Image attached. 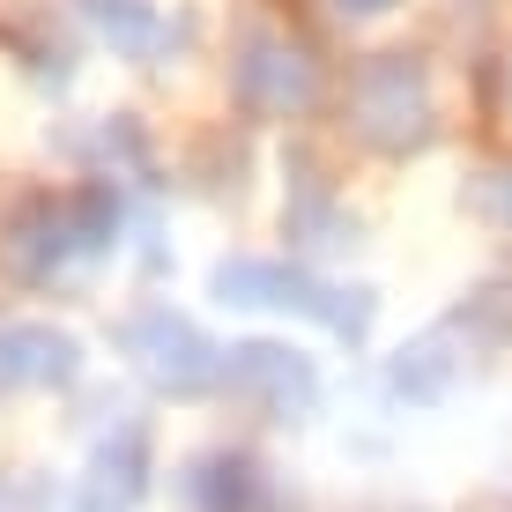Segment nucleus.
I'll return each mask as SVG.
<instances>
[{"instance_id": "f257e3e1", "label": "nucleus", "mask_w": 512, "mask_h": 512, "mask_svg": "<svg viewBox=\"0 0 512 512\" xmlns=\"http://www.w3.org/2000/svg\"><path fill=\"white\" fill-rule=\"evenodd\" d=\"M208 297L231 312H305V320H327L342 342H364V320H372V290H327L320 275H297L282 260H223Z\"/></svg>"}, {"instance_id": "f03ea898", "label": "nucleus", "mask_w": 512, "mask_h": 512, "mask_svg": "<svg viewBox=\"0 0 512 512\" xmlns=\"http://www.w3.org/2000/svg\"><path fill=\"white\" fill-rule=\"evenodd\" d=\"M127 357L141 364V379H149L156 394H171V401H193L208 379L223 372L216 342H208L186 312H171V305H149V312L127 320Z\"/></svg>"}, {"instance_id": "7ed1b4c3", "label": "nucleus", "mask_w": 512, "mask_h": 512, "mask_svg": "<svg viewBox=\"0 0 512 512\" xmlns=\"http://www.w3.org/2000/svg\"><path fill=\"white\" fill-rule=\"evenodd\" d=\"M357 134L379 149H416L431 134V97H423L416 60H364L357 75Z\"/></svg>"}, {"instance_id": "20e7f679", "label": "nucleus", "mask_w": 512, "mask_h": 512, "mask_svg": "<svg viewBox=\"0 0 512 512\" xmlns=\"http://www.w3.org/2000/svg\"><path fill=\"white\" fill-rule=\"evenodd\" d=\"M238 97L253 104V112L290 119V112H305V104L320 97V67H312L290 38H253L238 52Z\"/></svg>"}, {"instance_id": "39448f33", "label": "nucleus", "mask_w": 512, "mask_h": 512, "mask_svg": "<svg viewBox=\"0 0 512 512\" xmlns=\"http://www.w3.org/2000/svg\"><path fill=\"white\" fill-rule=\"evenodd\" d=\"M141 490H149V438L141 431H104L82 461V483H75V512H134Z\"/></svg>"}, {"instance_id": "423d86ee", "label": "nucleus", "mask_w": 512, "mask_h": 512, "mask_svg": "<svg viewBox=\"0 0 512 512\" xmlns=\"http://www.w3.org/2000/svg\"><path fill=\"white\" fill-rule=\"evenodd\" d=\"M75 372H82V349L67 342L60 327H38V320L0 327V386H8V394H30V386H67Z\"/></svg>"}, {"instance_id": "0eeeda50", "label": "nucleus", "mask_w": 512, "mask_h": 512, "mask_svg": "<svg viewBox=\"0 0 512 512\" xmlns=\"http://www.w3.org/2000/svg\"><path fill=\"white\" fill-rule=\"evenodd\" d=\"M238 386H253V394H268L275 416H305V401L320 394V379H312V364L297 357L290 342H245L231 364H223Z\"/></svg>"}, {"instance_id": "6e6552de", "label": "nucleus", "mask_w": 512, "mask_h": 512, "mask_svg": "<svg viewBox=\"0 0 512 512\" xmlns=\"http://www.w3.org/2000/svg\"><path fill=\"white\" fill-rule=\"evenodd\" d=\"M193 505L201 512H260V475L245 453H208L193 461Z\"/></svg>"}, {"instance_id": "1a4fd4ad", "label": "nucleus", "mask_w": 512, "mask_h": 512, "mask_svg": "<svg viewBox=\"0 0 512 512\" xmlns=\"http://www.w3.org/2000/svg\"><path fill=\"white\" fill-rule=\"evenodd\" d=\"M394 386H401L409 401H438V394L453 386V357H446V342L431 334V342L401 349V357H394Z\"/></svg>"}, {"instance_id": "9d476101", "label": "nucleus", "mask_w": 512, "mask_h": 512, "mask_svg": "<svg viewBox=\"0 0 512 512\" xmlns=\"http://www.w3.org/2000/svg\"><path fill=\"white\" fill-rule=\"evenodd\" d=\"M97 23H104V30H119V38H112L119 52H141V45H149V30H156V23H149V8H119V0H97Z\"/></svg>"}, {"instance_id": "9b49d317", "label": "nucleus", "mask_w": 512, "mask_h": 512, "mask_svg": "<svg viewBox=\"0 0 512 512\" xmlns=\"http://www.w3.org/2000/svg\"><path fill=\"white\" fill-rule=\"evenodd\" d=\"M475 201H483L498 223H512V164H505V171H490V179L475 186Z\"/></svg>"}, {"instance_id": "f8f14e48", "label": "nucleus", "mask_w": 512, "mask_h": 512, "mask_svg": "<svg viewBox=\"0 0 512 512\" xmlns=\"http://www.w3.org/2000/svg\"><path fill=\"white\" fill-rule=\"evenodd\" d=\"M342 15H386V8H401V0H334Z\"/></svg>"}]
</instances>
